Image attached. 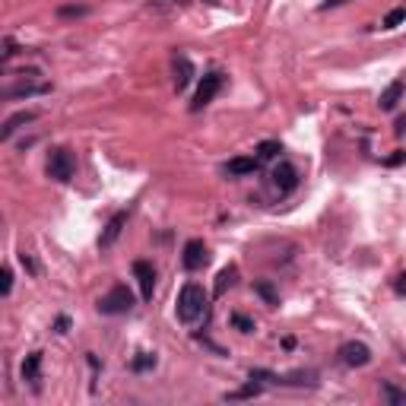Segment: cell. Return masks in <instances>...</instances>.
<instances>
[{
    "label": "cell",
    "mask_w": 406,
    "mask_h": 406,
    "mask_svg": "<svg viewBox=\"0 0 406 406\" xmlns=\"http://www.w3.org/2000/svg\"><path fill=\"white\" fill-rule=\"evenodd\" d=\"M73 156L67 153V149H51V156H48V178H54V181H70L73 178Z\"/></svg>",
    "instance_id": "obj_4"
},
{
    "label": "cell",
    "mask_w": 406,
    "mask_h": 406,
    "mask_svg": "<svg viewBox=\"0 0 406 406\" xmlns=\"http://www.w3.org/2000/svg\"><path fill=\"white\" fill-rule=\"evenodd\" d=\"M67 327H70V318H58V320H54V333H67Z\"/></svg>",
    "instance_id": "obj_28"
},
{
    "label": "cell",
    "mask_w": 406,
    "mask_h": 406,
    "mask_svg": "<svg viewBox=\"0 0 406 406\" xmlns=\"http://www.w3.org/2000/svg\"><path fill=\"white\" fill-rule=\"evenodd\" d=\"M397 280H400L397 283V292H406V276H397Z\"/></svg>",
    "instance_id": "obj_31"
},
{
    "label": "cell",
    "mask_w": 406,
    "mask_h": 406,
    "mask_svg": "<svg viewBox=\"0 0 406 406\" xmlns=\"http://www.w3.org/2000/svg\"><path fill=\"white\" fill-rule=\"evenodd\" d=\"M210 260V251H206V245L201 238H191L188 245H184V254H181V263L188 273H194V270H201L203 263Z\"/></svg>",
    "instance_id": "obj_6"
},
{
    "label": "cell",
    "mask_w": 406,
    "mask_h": 406,
    "mask_svg": "<svg viewBox=\"0 0 406 406\" xmlns=\"http://www.w3.org/2000/svg\"><path fill=\"white\" fill-rule=\"evenodd\" d=\"M0 292H4V295L13 292V270L10 267H4V286H0Z\"/></svg>",
    "instance_id": "obj_24"
},
{
    "label": "cell",
    "mask_w": 406,
    "mask_h": 406,
    "mask_svg": "<svg viewBox=\"0 0 406 406\" xmlns=\"http://www.w3.org/2000/svg\"><path fill=\"white\" fill-rule=\"evenodd\" d=\"M133 276H137V283H140V295H143V302H153L156 267L149 260H133Z\"/></svg>",
    "instance_id": "obj_7"
},
{
    "label": "cell",
    "mask_w": 406,
    "mask_h": 406,
    "mask_svg": "<svg viewBox=\"0 0 406 406\" xmlns=\"http://www.w3.org/2000/svg\"><path fill=\"white\" fill-rule=\"evenodd\" d=\"M131 368H133V372H146V368H156V355H153V352H140L137 359L131 362Z\"/></svg>",
    "instance_id": "obj_22"
},
{
    "label": "cell",
    "mask_w": 406,
    "mask_h": 406,
    "mask_svg": "<svg viewBox=\"0 0 406 406\" xmlns=\"http://www.w3.org/2000/svg\"><path fill=\"white\" fill-rule=\"evenodd\" d=\"M403 92H406V83H403V80H394V83H390V86L381 92V98H377V105H381V111H394L397 105H400Z\"/></svg>",
    "instance_id": "obj_13"
},
{
    "label": "cell",
    "mask_w": 406,
    "mask_h": 406,
    "mask_svg": "<svg viewBox=\"0 0 406 406\" xmlns=\"http://www.w3.org/2000/svg\"><path fill=\"white\" fill-rule=\"evenodd\" d=\"M283 153V146H280V140H263V143L258 146V159L260 162H267V159H276V156Z\"/></svg>",
    "instance_id": "obj_19"
},
{
    "label": "cell",
    "mask_w": 406,
    "mask_h": 406,
    "mask_svg": "<svg viewBox=\"0 0 406 406\" xmlns=\"http://www.w3.org/2000/svg\"><path fill=\"white\" fill-rule=\"evenodd\" d=\"M235 276H238V270H235V267L219 270V276H216V286H213V295H216V298H223V295H225V289H232V286H235Z\"/></svg>",
    "instance_id": "obj_16"
},
{
    "label": "cell",
    "mask_w": 406,
    "mask_h": 406,
    "mask_svg": "<svg viewBox=\"0 0 406 406\" xmlns=\"http://www.w3.org/2000/svg\"><path fill=\"white\" fill-rule=\"evenodd\" d=\"M403 162H406V153H403V149H397L390 159H384V166H403Z\"/></svg>",
    "instance_id": "obj_25"
},
{
    "label": "cell",
    "mask_w": 406,
    "mask_h": 406,
    "mask_svg": "<svg viewBox=\"0 0 406 406\" xmlns=\"http://www.w3.org/2000/svg\"><path fill=\"white\" fill-rule=\"evenodd\" d=\"M39 377H41V352H32V355H26V362H23V381L39 387Z\"/></svg>",
    "instance_id": "obj_15"
},
{
    "label": "cell",
    "mask_w": 406,
    "mask_h": 406,
    "mask_svg": "<svg viewBox=\"0 0 406 406\" xmlns=\"http://www.w3.org/2000/svg\"><path fill=\"white\" fill-rule=\"evenodd\" d=\"M219 89H223V73H219V70H210V73H203L201 86H197V92H194V102H191V111H203L206 105L216 98Z\"/></svg>",
    "instance_id": "obj_3"
},
{
    "label": "cell",
    "mask_w": 406,
    "mask_h": 406,
    "mask_svg": "<svg viewBox=\"0 0 406 406\" xmlns=\"http://www.w3.org/2000/svg\"><path fill=\"white\" fill-rule=\"evenodd\" d=\"M191 80H194V64L188 61V54H178L175 58V89L184 92L191 86Z\"/></svg>",
    "instance_id": "obj_11"
},
{
    "label": "cell",
    "mask_w": 406,
    "mask_h": 406,
    "mask_svg": "<svg viewBox=\"0 0 406 406\" xmlns=\"http://www.w3.org/2000/svg\"><path fill=\"white\" fill-rule=\"evenodd\" d=\"M340 362L349 368H365L368 362H372V349H368L365 343H355V340H349V343L340 346Z\"/></svg>",
    "instance_id": "obj_5"
},
{
    "label": "cell",
    "mask_w": 406,
    "mask_h": 406,
    "mask_svg": "<svg viewBox=\"0 0 406 406\" xmlns=\"http://www.w3.org/2000/svg\"><path fill=\"white\" fill-rule=\"evenodd\" d=\"M394 133H397V137H403V133H406V115H403V118H397V127H394Z\"/></svg>",
    "instance_id": "obj_30"
},
{
    "label": "cell",
    "mask_w": 406,
    "mask_h": 406,
    "mask_svg": "<svg viewBox=\"0 0 406 406\" xmlns=\"http://www.w3.org/2000/svg\"><path fill=\"white\" fill-rule=\"evenodd\" d=\"M260 384H245V387H238V390H229V394H225V400H251V397H258L260 394Z\"/></svg>",
    "instance_id": "obj_18"
},
{
    "label": "cell",
    "mask_w": 406,
    "mask_h": 406,
    "mask_svg": "<svg viewBox=\"0 0 406 406\" xmlns=\"http://www.w3.org/2000/svg\"><path fill=\"white\" fill-rule=\"evenodd\" d=\"M13 54H16V41H13V39H4V61H10Z\"/></svg>",
    "instance_id": "obj_27"
},
{
    "label": "cell",
    "mask_w": 406,
    "mask_h": 406,
    "mask_svg": "<svg viewBox=\"0 0 406 406\" xmlns=\"http://www.w3.org/2000/svg\"><path fill=\"white\" fill-rule=\"evenodd\" d=\"M232 324L238 327L241 333H251V330H254V320H251V318H245V315H232Z\"/></svg>",
    "instance_id": "obj_23"
},
{
    "label": "cell",
    "mask_w": 406,
    "mask_h": 406,
    "mask_svg": "<svg viewBox=\"0 0 406 406\" xmlns=\"http://www.w3.org/2000/svg\"><path fill=\"white\" fill-rule=\"evenodd\" d=\"M32 76H39V73H29V76H26L23 86H6L4 96H6V98H29V96H45V92H51V83H45V80H41V83H29Z\"/></svg>",
    "instance_id": "obj_9"
},
{
    "label": "cell",
    "mask_w": 406,
    "mask_h": 406,
    "mask_svg": "<svg viewBox=\"0 0 406 406\" xmlns=\"http://www.w3.org/2000/svg\"><path fill=\"white\" fill-rule=\"evenodd\" d=\"M254 292H258V295H260L267 305H280V295H276V289L270 286V283H258V286H254Z\"/></svg>",
    "instance_id": "obj_21"
},
{
    "label": "cell",
    "mask_w": 406,
    "mask_h": 406,
    "mask_svg": "<svg viewBox=\"0 0 406 406\" xmlns=\"http://www.w3.org/2000/svg\"><path fill=\"white\" fill-rule=\"evenodd\" d=\"M381 397H384V400H387L390 406H406V390L394 387V384H387V381L381 384Z\"/></svg>",
    "instance_id": "obj_17"
},
{
    "label": "cell",
    "mask_w": 406,
    "mask_h": 406,
    "mask_svg": "<svg viewBox=\"0 0 406 406\" xmlns=\"http://www.w3.org/2000/svg\"><path fill=\"white\" fill-rule=\"evenodd\" d=\"M403 19H406V6H397V10H390L387 16L381 19V26H384V29H397Z\"/></svg>",
    "instance_id": "obj_20"
},
{
    "label": "cell",
    "mask_w": 406,
    "mask_h": 406,
    "mask_svg": "<svg viewBox=\"0 0 406 406\" xmlns=\"http://www.w3.org/2000/svg\"><path fill=\"white\" fill-rule=\"evenodd\" d=\"M273 184L280 194H292V191L298 188V172L292 162H280V166L273 168Z\"/></svg>",
    "instance_id": "obj_8"
},
{
    "label": "cell",
    "mask_w": 406,
    "mask_h": 406,
    "mask_svg": "<svg viewBox=\"0 0 406 406\" xmlns=\"http://www.w3.org/2000/svg\"><path fill=\"white\" fill-rule=\"evenodd\" d=\"M86 6H61V16H83Z\"/></svg>",
    "instance_id": "obj_26"
},
{
    "label": "cell",
    "mask_w": 406,
    "mask_h": 406,
    "mask_svg": "<svg viewBox=\"0 0 406 406\" xmlns=\"http://www.w3.org/2000/svg\"><path fill=\"white\" fill-rule=\"evenodd\" d=\"M343 4H349V0H324V4H320V10H333V6H343Z\"/></svg>",
    "instance_id": "obj_29"
},
{
    "label": "cell",
    "mask_w": 406,
    "mask_h": 406,
    "mask_svg": "<svg viewBox=\"0 0 406 406\" xmlns=\"http://www.w3.org/2000/svg\"><path fill=\"white\" fill-rule=\"evenodd\" d=\"M258 168H260L258 156H238V159H232L229 166H225V172L229 175H254Z\"/></svg>",
    "instance_id": "obj_14"
},
{
    "label": "cell",
    "mask_w": 406,
    "mask_h": 406,
    "mask_svg": "<svg viewBox=\"0 0 406 406\" xmlns=\"http://www.w3.org/2000/svg\"><path fill=\"white\" fill-rule=\"evenodd\" d=\"M175 315L181 324H194V320H201L206 315V292L201 283H184L181 292H178Z\"/></svg>",
    "instance_id": "obj_1"
},
{
    "label": "cell",
    "mask_w": 406,
    "mask_h": 406,
    "mask_svg": "<svg viewBox=\"0 0 406 406\" xmlns=\"http://www.w3.org/2000/svg\"><path fill=\"white\" fill-rule=\"evenodd\" d=\"M39 118L35 111H16V115H10L4 121V127H0V140H10L13 133L19 131V127H26V124H32V121Z\"/></svg>",
    "instance_id": "obj_12"
},
{
    "label": "cell",
    "mask_w": 406,
    "mask_h": 406,
    "mask_svg": "<svg viewBox=\"0 0 406 406\" xmlns=\"http://www.w3.org/2000/svg\"><path fill=\"white\" fill-rule=\"evenodd\" d=\"M124 225H127V210H121V213H115V216L108 219L102 238H98V248H111V245H115V241L121 238V232H124Z\"/></svg>",
    "instance_id": "obj_10"
},
{
    "label": "cell",
    "mask_w": 406,
    "mask_h": 406,
    "mask_svg": "<svg viewBox=\"0 0 406 406\" xmlns=\"http://www.w3.org/2000/svg\"><path fill=\"white\" fill-rule=\"evenodd\" d=\"M131 308H133V292L127 286H115L98 298V311L102 315H127Z\"/></svg>",
    "instance_id": "obj_2"
}]
</instances>
